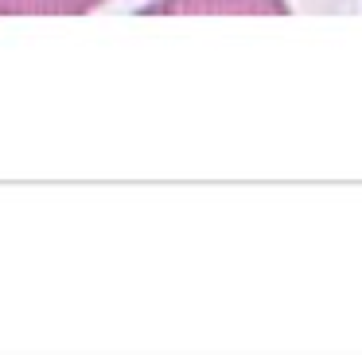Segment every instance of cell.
<instances>
[{
    "label": "cell",
    "mask_w": 362,
    "mask_h": 355,
    "mask_svg": "<svg viewBox=\"0 0 362 355\" xmlns=\"http://www.w3.org/2000/svg\"><path fill=\"white\" fill-rule=\"evenodd\" d=\"M110 0H0V16H90Z\"/></svg>",
    "instance_id": "cell-1"
}]
</instances>
